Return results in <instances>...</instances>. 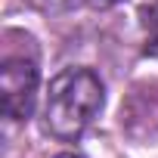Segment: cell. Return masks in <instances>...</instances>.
Listing matches in <instances>:
<instances>
[{"mask_svg":"<svg viewBox=\"0 0 158 158\" xmlns=\"http://www.w3.org/2000/svg\"><path fill=\"white\" fill-rule=\"evenodd\" d=\"M59 158H77V155H59Z\"/></svg>","mask_w":158,"mask_h":158,"instance_id":"cell-5","label":"cell"},{"mask_svg":"<svg viewBox=\"0 0 158 158\" xmlns=\"http://www.w3.org/2000/svg\"><path fill=\"white\" fill-rule=\"evenodd\" d=\"M31 3L40 10V13H62V10H68L74 0H31Z\"/></svg>","mask_w":158,"mask_h":158,"instance_id":"cell-3","label":"cell"},{"mask_svg":"<svg viewBox=\"0 0 158 158\" xmlns=\"http://www.w3.org/2000/svg\"><path fill=\"white\" fill-rule=\"evenodd\" d=\"M37 99V59L6 56L0 65V106L10 121H28Z\"/></svg>","mask_w":158,"mask_h":158,"instance_id":"cell-2","label":"cell"},{"mask_svg":"<svg viewBox=\"0 0 158 158\" xmlns=\"http://www.w3.org/2000/svg\"><path fill=\"white\" fill-rule=\"evenodd\" d=\"M99 109H102V81L96 77V71L65 68L47 87L44 127L50 136L71 143L90 127Z\"/></svg>","mask_w":158,"mask_h":158,"instance_id":"cell-1","label":"cell"},{"mask_svg":"<svg viewBox=\"0 0 158 158\" xmlns=\"http://www.w3.org/2000/svg\"><path fill=\"white\" fill-rule=\"evenodd\" d=\"M93 3H99V6H115V3H121V0H93Z\"/></svg>","mask_w":158,"mask_h":158,"instance_id":"cell-4","label":"cell"}]
</instances>
